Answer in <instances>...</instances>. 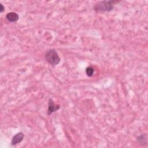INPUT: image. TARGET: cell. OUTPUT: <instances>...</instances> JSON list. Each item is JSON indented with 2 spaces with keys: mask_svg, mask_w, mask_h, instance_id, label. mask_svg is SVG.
I'll return each mask as SVG.
<instances>
[{
  "mask_svg": "<svg viewBox=\"0 0 148 148\" xmlns=\"http://www.w3.org/2000/svg\"><path fill=\"white\" fill-rule=\"evenodd\" d=\"M24 137V135L23 132H20L18 133H17L12 138V141H11V145L14 146L17 145V143H20L23 140Z\"/></svg>",
  "mask_w": 148,
  "mask_h": 148,
  "instance_id": "4",
  "label": "cell"
},
{
  "mask_svg": "<svg viewBox=\"0 0 148 148\" xmlns=\"http://www.w3.org/2000/svg\"><path fill=\"white\" fill-rule=\"evenodd\" d=\"M94 69L91 66H87L86 68V73L87 76H88V77L92 76L94 74Z\"/></svg>",
  "mask_w": 148,
  "mask_h": 148,
  "instance_id": "7",
  "label": "cell"
},
{
  "mask_svg": "<svg viewBox=\"0 0 148 148\" xmlns=\"http://www.w3.org/2000/svg\"><path fill=\"white\" fill-rule=\"evenodd\" d=\"M46 61L51 65H56L60 62V57L55 49L48 50L45 55Z\"/></svg>",
  "mask_w": 148,
  "mask_h": 148,
  "instance_id": "2",
  "label": "cell"
},
{
  "mask_svg": "<svg viewBox=\"0 0 148 148\" xmlns=\"http://www.w3.org/2000/svg\"><path fill=\"white\" fill-rule=\"evenodd\" d=\"M60 108V106L59 105L56 104L54 101L50 98L48 102V109L47 111V114L49 116L51 115L53 113L56 112Z\"/></svg>",
  "mask_w": 148,
  "mask_h": 148,
  "instance_id": "3",
  "label": "cell"
},
{
  "mask_svg": "<svg viewBox=\"0 0 148 148\" xmlns=\"http://www.w3.org/2000/svg\"><path fill=\"white\" fill-rule=\"evenodd\" d=\"M119 1H101L95 3L93 9L96 12H110L113 10L114 4L119 2Z\"/></svg>",
  "mask_w": 148,
  "mask_h": 148,
  "instance_id": "1",
  "label": "cell"
},
{
  "mask_svg": "<svg viewBox=\"0 0 148 148\" xmlns=\"http://www.w3.org/2000/svg\"><path fill=\"white\" fill-rule=\"evenodd\" d=\"M6 18L11 23H15L19 19L18 14L14 12H9L6 14Z\"/></svg>",
  "mask_w": 148,
  "mask_h": 148,
  "instance_id": "5",
  "label": "cell"
},
{
  "mask_svg": "<svg viewBox=\"0 0 148 148\" xmlns=\"http://www.w3.org/2000/svg\"><path fill=\"white\" fill-rule=\"evenodd\" d=\"M5 10V7L2 3H0V12L2 13Z\"/></svg>",
  "mask_w": 148,
  "mask_h": 148,
  "instance_id": "8",
  "label": "cell"
},
{
  "mask_svg": "<svg viewBox=\"0 0 148 148\" xmlns=\"http://www.w3.org/2000/svg\"><path fill=\"white\" fill-rule=\"evenodd\" d=\"M136 140L142 146H146L147 145V136L146 134H141L137 136Z\"/></svg>",
  "mask_w": 148,
  "mask_h": 148,
  "instance_id": "6",
  "label": "cell"
}]
</instances>
